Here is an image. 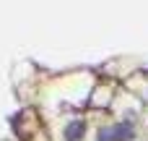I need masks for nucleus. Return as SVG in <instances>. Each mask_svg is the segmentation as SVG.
<instances>
[{
    "label": "nucleus",
    "mask_w": 148,
    "mask_h": 141,
    "mask_svg": "<svg viewBox=\"0 0 148 141\" xmlns=\"http://www.w3.org/2000/svg\"><path fill=\"white\" fill-rule=\"evenodd\" d=\"M83 133H86V126H83L81 120H73V123L65 126V139L68 141H81Z\"/></svg>",
    "instance_id": "nucleus-1"
},
{
    "label": "nucleus",
    "mask_w": 148,
    "mask_h": 141,
    "mask_svg": "<svg viewBox=\"0 0 148 141\" xmlns=\"http://www.w3.org/2000/svg\"><path fill=\"white\" fill-rule=\"evenodd\" d=\"M133 126L130 123H120L112 128V141H133Z\"/></svg>",
    "instance_id": "nucleus-2"
},
{
    "label": "nucleus",
    "mask_w": 148,
    "mask_h": 141,
    "mask_svg": "<svg viewBox=\"0 0 148 141\" xmlns=\"http://www.w3.org/2000/svg\"><path fill=\"white\" fill-rule=\"evenodd\" d=\"M99 141H112V128H107V131H99Z\"/></svg>",
    "instance_id": "nucleus-3"
}]
</instances>
